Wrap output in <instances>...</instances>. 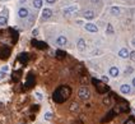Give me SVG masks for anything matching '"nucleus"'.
<instances>
[{
	"label": "nucleus",
	"mask_w": 135,
	"mask_h": 124,
	"mask_svg": "<svg viewBox=\"0 0 135 124\" xmlns=\"http://www.w3.org/2000/svg\"><path fill=\"white\" fill-rule=\"evenodd\" d=\"M70 95H71V88L69 86H60L58 90H55L52 99H54L55 102L63 104L70 97Z\"/></svg>",
	"instance_id": "1"
},
{
	"label": "nucleus",
	"mask_w": 135,
	"mask_h": 124,
	"mask_svg": "<svg viewBox=\"0 0 135 124\" xmlns=\"http://www.w3.org/2000/svg\"><path fill=\"white\" fill-rule=\"evenodd\" d=\"M92 83L96 86V88H97V91H98L99 93H106V92L110 90L107 86H106L105 82L99 81V79H96V78H93V79H92Z\"/></svg>",
	"instance_id": "2"
},
{
	"label": "nucleus",
	"mask_w": 135,
	"mask_h": 124,
	"mask_svg": "<svg viewBox=\"0 0 135 124\" xmlns=\"http://www.w3.org/2000/svg\"><path fill=\"white\" fill-rule=\"evenodd\" d=\"M78 95H79V97L82 100H88L91 97V91H89L88 87H82L79 91H78Z\"/></svg>",
	"instance_id": "3"
},
{
	"label": "nucleus",
	"mask_w": 135,
	"mask_h": 124,
	"mask_svg": "<svg viewBox=\"0 0 135 124\" xmlns=\"http://www.w3.org/2000/svg\"><path fill=\"white\" fill-rule=\"evenodd\" d=\"M9 56H10V49L8 46H1L0 47V59L7 60Z\"/></svg>",
	"instance_id": "4"
},
{
	"label": "nucleus",
	"mask_w": 135,
	"mask_h": 124,
	"mask_svg": "<svg viewBox=\"0 0 135 124\" xmlns=\"http://www.w3.org/2000/svg\"><path fill=\"white\" fill-rule=\"evenodd\" d=\"M32 45H33V46H36V47H38L40 50H45V49H47V44H46V42H43V41L33 40V41H32Z\"/></svg>",
	"instance_id": "5"
},
{
	"label": "nucleus",
	"mask_w": 135,
	"mask_h": 124,
	"mask_svg": "<svg viewBox=\"0 0 135 124\" xmlns=\"http://www.w3.org/2000/svg\"><path fill=\"white\" fill-rule=\"evenodd\" d=\"M35 76L32 74V73H29L28 74V77H27V81H26V86L29 88V87H32V86H35Z\"/></svg>",
	"instance_id": "6"
},
{
	"label": "nucleus",
	"mask_w": 135,
	"mask_h": 124,
	"mask_svg": "<svg viewBox=\"0 0 135 124\" xmlns=\"http://www.w3.org/2000/svg\"><path fill=\"white\" fill-rule=\"evenodd\" d=\"M116 115V113L114 111V109H112V110H110L108 113H107V115H106L105 118H103V119L102 120H101V122H102V123H106V122H110L111 119H112V118H114Z\"/></svg>",
	"instance_id": "7"
},
{
	"label": "nucleus",
	"mask_w": 135,
	"mask_h": 124,
	"mask_svg": "<svg viewBox=\"0 0 135 124\" xmlns=\"http://www.w3.org/2000/svg\"><path fill=\"white\" fill-rule=\"evenodd\" d=\"M28 14H29V12H28V9L27 8H19L18 10V15H19V18H27Z\"/></svg>",
	"instance_id": "8"
},
{
	"label": "nucleus",
	"mask_w": 135,
	"mask_h": 124,
	"mask_svg": "<svg viewBox=\"0 0 135 124\" xmlns=\"http://www.w3.org/2000/svg\"><path fill=\"white\" fill-rule=\"evenodd\" d=\"M78 10V8L75 7V5H71V7H68L65 10H64V15H70L71 13H75Z\"/></svg>",
	"instance_id": "9"
},
{
	"label": "nucleus",
	"mask_w": 135,
	"mask_h": 124,
	"mask_svg": "<svg viewBox=\"0 0 135 124\" xmlns=\"http://www.w3.org/2000/svg\"><path fill=\"white\" fill-rule=\"evenodd\" d=\"M84 28H86L88 32H97L98 31V27L96 26V24H93V23H87Z\"/></svg>",
	"instance_id": "10"
},
{
	"label": "nucleus",
	"mask_w": 135,
	"mask_h": 124,
	"mask_svg": "<svg viewBox=\"0 0 135 124\" xmlns=\"http://www.w3.org/2000/svg\"><path fill=\"white\" fill-rule=\"evenodd\" d=\"M51 15H52V12H51V9H48V8H45L42 10V17L45 19H48V18H51Z\"/></svg>",
	"instance_id": "11"
},
{
	"label": "nucleus",
	"mask_w": 135,
	"mask_h": 124,
	"mask_svg": "<svg viewBox=\"0 0 135 124\" xmlns=\"http://www.w3.org/2000/svg\"><path fill=\"white\" fill-rule=\"evenodd\" d=\"M66 42H68V40H66L65 36H59L56 38V44H58L59 46H64V45H66Z\"/></svg>",
	"instance_id": "12"
},
{
	"label": "nucleus",
	"mask_w": 135,
	"mask_h": 124,
	"mask_svg": "<svg viewBox=\"0 0 135 124\" xmlns=\"http://www.w3.org/2000/svg\"><path fill=\"white\" fill-rule=\"evenodd\" d=\"M77 45H78L79 51H84V50H86V40H84V38H79Z\"/></svg>",
	"instance_id": "13"
},
{
	"label": "nucleus",
	"mask_w": 135,
	"mask_h": 124,
	"mask_svg": "<svg viewBox=\"0 0 135 124\" xmlns=\"http://www.w3.org/2000/svg\"><path fill=\"white\" fill-rule=\"evenodd\" d=\"M119 55L121 56V58H124V59L130 58V53H129V50H127V49H121L120 51H119Z\"/></svg>",
	"instance_id": "14"
},
{
	"label": "nucleus",
	"mask_w": 135,
	"mask_h": 124,
	"mask_svg": "<svg viewBox=\"0 0 135 124\" xmlns=\"http://www.w3.org/2000/svg\"><path fill=\"white\" fill-rule=\"evenodd\" d=\"M120 91H121L122 93H125V95H127V93H130V91H131V88H130V86H129V84H122V86L120 87Z\"/></svg>",
	"instance_id": "15"
},
{
	"label": "nucleus",
	"mask_w": 135,
	"mask_h": 124,
	"mask_svg": "<svg viewBox=\"0 0 135 124\" xmlns=\"http://www.w3.org/2000/svg\"><path fill=\"white\" fill-rule=\"evenodd\" d=\"M83 15H84V18H86V19H89V21L94 18V13L92 12V10H86V12L83 13Z\"/></svg>",
	"instance_id": "16"
},
{
	"label": "nucleus",
	"mask_w": 135,
	"mask_h": 124,
	"mask_svg": "<svg viewBox=\"0 0 135 124\" xmlns=\"http://www.w3.org/2000/svg\"><path fill=\"white\" fill-rule=\"evenodd\" d=\"M110 76L111 77H117L119 76V68H117V67H111L110 68Z\"/></svg>",
	"instance_id": "17"
},
{
	"label": "nucleus",
	"mask_w": 135,
	"mask_h": 124,
	"mask_svg": "<svg viewBox=\"0 0 135 124\" xmlns=\"http://www.w3.org/2000/svg\"><path fill=\"white\" fill-rule=\"evenodd\" d=\"M69 110L71 113H77V111H79V105H78L77 102H71L70 106H69Z\"/></svg>",
	"instance_id": "18"
},
{
	"label": "nucleus",
	"mask_w": 135,
	"mask_h": 124,
	"mask_svg": "<svg viewBox=\"0 0 135 124\" xmlns=\"http://www.w3.org/2000/svg\"><path fill=\"white\" fill-rule=\"evenodd\" d=\"M19 60L22 63H27L28 61V54H20L19 55Z\"/></svg>",
	"instance_id": "19"
},
{
	"label": "nucleus",
	"mask_w": 135,
	"mask_h": 124,
	"mask_svg": "<svg viewBox=\"0 0 135 124\" xmlns=\"http://www.w3.org/2000/svg\"><path fill=\"white\" fill-rule=\"evenodd\" d=\"M56 56H58L59 59H63V58H65V56H66V54L64 51H61V50H58V51H56Z\"/></svg>",
	"instance_id": "20"
},
{
	"label": "nucleus",
	"mask_w": 135,
	"mask_h": 124,
	"mask_svg": "<svg viewBox=\"0 0 135 124\" xmlns=\"http://www.w3.org/2000/svg\"><path fill=\"white\" fill-rule=\"evenodd\" d=\"M35 8H42V0H33Z\"/></svg>",
	"instance_id": "21"
},
{
	"label": "nucleus",
	"mask_w": 135,
	"mask_h": 124,
	"mask_svg": "<svg viewBox=\"0 0 135 124\" xmlns=\"http://www.w3.org/2000/svg\"><path fill=\"white\" fill-rule=\"evenodd\" d=\"M7 22H8L7 17H4V15H0V26H5V24H7Z\"/></svg>",
	"instance_id": "22"
},
{
	"label": "nucleus",
	"mask_w": 135,
	"mask_h": 124,
	"mask_svg": "<svg viewBox=\"0 0 135 124\" xmlns=\"http://www.w3.org/2000/svg\"><path fill=\"white\" fill-rule=\"evenodd\" d=\"M103 104H105L106 106H110V105H111V96H106V97L103 99Z\"/></svg>",
	"instance_id": "23"
},
{
	"label": "nucleus",
	"mask_w": 135,
	"mask_h": 124,
	"mask_svg": "<svg viewBox=\"0 0 135 124\" xmlns=\"http://www.w3.org/2000/svg\"><path fill=\"white\" fill-rule=\"evenodd\" d=\"M111 13L114 14V15H119V14H120V9L116 8V7H114V8H111Z\"/></svg>",
	"instance_id": "24"
},
{
	"label": "nucleus",
	"mask_w": 135,
	"mask_h": 124,
	"mask_svg": "<svg viewBox=\"0 0 135 124\" xmlns=\"http://www.w3.org/2000/svg\"><path fill=\"white\" fill-rule=\"evenodd\" d=\"M107 33H108V35H112V33H114V27H112L111 23L107 24Z\"/></svg>",
	"instance_id": "25"
},
{
	"label": "nucleus",
	"mask_w": 135,
	"mask_h": 124,
	"mask_svg": "<svg viewBox=\"0 0 135 124\" xmlns=\"http://www.w3.org/2000/svg\"><path fill=\"white\" fill-rule=\"evenodd\" d=\"M51 118H52V114L50 111H47L46 114H45V119H46V120H51Z\"/></svg>",
	"instance_id": "26"
},
{
	"label": "nucleus",
	"mask_w": 135,
	"mask_h": 124,
	"mask_svg": "<svg viewBox=\"0 0 135 124\" xmlns=\"http://www.w3.org/2000/svg\"><path fill=\"white\" fill-rule=\"evenodd\" d=\"M125 124H135V120H134V118L133 116H130L129 119L125 122Z\"/></svg>",
	"instance_id": "27"
},
{
	"label": "nucleus",
	"mask_w": 135,
	"mask_h": 124,
	"mask_svg": "<svg viewBox=\"0 0 135 124\" xmlns=\"http://www.w3.org/2000/svg\"><path fill=\"white\" fill-rule=\"evenodd\" d=\"M130 59H131L133 61H135V51H131V53H130Z\"/></svg>",
	"instance_id": "28"
},
{
	"label": "nucleus",
	"mask_w": 135,
	"mask_h": 124,
	"mask_svg": "<svg viewBox=\"0 0 135 124\" xmlns=\"http://www.w3.org/2000/svg\"><path fill=\"white\" fill-rule=\"evenodd\" d=\"M32 35H33V36H37V35H38V30H37V28H35V30L32 31Z\"/></svg>",
	"instance_id": "29"
},
{
	"label": "nucleus",
	"mask_w": 135,
	"mask_h": 124,
	"mask_svg": "<svg viewBox=\"0 0 135 124\" xmlns=\"http://www.w3.org/2000/svg\"><path fill=\"white\" fill-rule=\"evenodd\" d=\"M102 82H105V83H107V82H108V77H106V76H103V77H102Z\"/></svg>",
	"instance_id": "30"
},
{
	"label": "nucleus",
	"mask_w": 135,
	"mask_h": 124,
	"mask_svg": "<svg viewBox=\"0 0 135 124\" xmlns=\"http://www.w3.org/2000/svg\"><path fill=\"white\" fill-rule=\"evenodd\" d=\"M4 77H5V73L4 72H0V81L4 79Z\"/></svg>",
	"instance_id": "31"
},
{
	"label": "nucleus",
	"mask_w": 135,
	"mask_h": 124,
	"mask_svg": "<svg viewBox=\"0 0 135 124\" xmlns=\"http://www.w3.org/2000/svg\"><path fill=\"white\" fill-rule=\"evenodd\" d=\"M131 72H133V68H131V67H130V68H127V70H125L126 74H129V73H131Z\"/></svg>",
	"instance_id": "32"
},
{
	"label": "nucleus",
	"mask_w": 135,
	"mask_h": 124,
	"mask_svg": "<svg viewBox=\"0 0 135 124\" xmlns=\"http://www.w3.org/2000/svg\"><path fill=\"white\" fill-rule=\"evenodd\" d=\"M1 72H4V73H5V72H8V67H7V65L3 67V68H1Z\"/></svg>",
	"instance_id": "33"
},
{
	"label": "nucleus",
	"mask_w": 135,
	"mask_h": 124,
	"mask_svg": "<svg viewBox=\"0 0 135 124\" xmlns=\"http://www.w3.org/2000/svg\"><path fill=\"white\" fill-rule=\"evenodd\" d=\"M36 96H37V99H40V100L42 99V95H41V93H38V92L36 93Z\"/></svg>",
	"instance_id": "34"
},
{
	"label": "nucleus",
	"mask_w": 135,
	"mask_h": 124,
	"mask_svg": "<svg viewBox=\"0 0 135 124\" xmlns=\"http://www.w3.org/2000/svg\"><path fill=\"white\" fill-rule=\"evenodd\" d=\"M46 1H47L48 4H54V3L56 1V0H46Z\"/></svg>",
	"instance_id": "35"
},
{
	"label": "nucleus",
	"mask_w": 135,
	"mask_h": 124,
	"mask_svg": "<svg viewBox=\"0 0 135 124\" xmlns=\"http://www.w3.org/2000/svg\"><path fill=\"white\" fill-rule=\"evenodd\" d=\"M133 86H134V87H135V77H134V78H133Z\"/></svg>",
	"instance_id": "36"
},
{
	"label": "nucleus",
	"mask_w": 135,
	"mask_h": 124,
	"mask_svg": "<svg viewBox=\"0 0 135 124\" xmlns=\"http://www.w3.org/2000/svg\"><path fill=\"white\" fill-rule=\"evenodd\" d=\"M131 44H133V46H134V47H135V38H134V40H133V41H131Z\"/></svg>",
	"instance_id": "37"
},
{
	"label": "nucleus",
	"mask_w": 135,
	"mask_h": 124,
	"mask_svg": "<svg viewBox=\"0 0 135 124\" xmlns=\"http://www.w3.org/2000/svg\"><path fill=\"white\" fill-rule=\"evenodd\" d=\"M91 1H92V3H98L99 0H91Z\"/></svg>",
	"instance_id": "38"
},
{
	"label": "nucleus",
	"mask_w": 135,
	"mask_h": 124,
	"mask_svg": "<svg viewBox=\"0 0 135 124\" xmlns=\"http://www.w3.org/2000/svg\"><path fill=\"white\" fill-rule=\"evenodd\" d=\"M1 106H3V104H0V109H1Z\"/></svg>",
	"instance_id": "39"
}]
</instances>
